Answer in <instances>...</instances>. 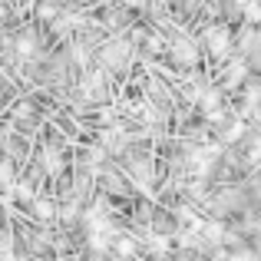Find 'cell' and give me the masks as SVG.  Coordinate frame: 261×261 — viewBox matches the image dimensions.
I'll list each match as a JSON object with an SVG mask.
<instances>
[{
  "mask_svg": "<svg viewBox=\"0 0 261 261\" xmlns=\"http://www.w3.org/2000/svg\"><path fill=\"white\" fill-rule=\"evenodd\" d=\"M205 43H208L212 53H222L225 46H228V33H225L222 27H212V30H205Z\"/></svg>",
  "mask_w": 261,
  "mask_h": 261,
  "instance_id": "6da1fadb",
  "label": "cell"
},
{
  "mask_svg": "<svg viewBox=\"0 0 261 261\" xmlns=\"http://www.w3.org/2000/svg\"><path fill=\"white\" fill-rule=\"evenodd\" d=\"M175 57H178V63H195V46L185 43V40H178L175 43Z\"/></svg>",
  "mask_w": 261,
  "mask_h": 261,
  "instance_id": "7a4b0ae2",
  "label": "cell"
},
{
  "mask_svg": "<svg viewBox=\"0 0 261 261\" xmlns=\"http://www.w3.org/2000/svg\"><path fill=\"white\" fill-rule=\"evenodd\" d=\"M142 4H146V0H126V7H133V10H139Z\"/></svg>",
  "mask_w": 261,
  "mask_h": 261,
  "instance_id": "3957f363",
  "label": "cell"
}]
</instances>
